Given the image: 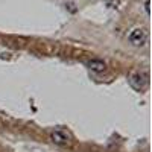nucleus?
Here are the masks:
<instances>
[{
	"mask_svg": "<svg viewBox=\"0 0 152 152\" xmlns=\"http://www.w3.org/2000/svg\"><path fill=\"white\" fill-rule=\"evenodd\" d=\"M128 40H129V43L134 44V46H143V44H146V41H148V34H146V31L142 29V28H135V29H132V31L129 32Z\"/></svg>",
	"mask_w": 152,
	"mask_h": 152,
	"instance_id": "f03ea898",
	"label": "nucleus"
},
{
	"mask_svg": "<svg viewBox=\"0 0 152 152\" xmlns=\"http://www.w3.org/2000/svg\"><path fill=\"white\" fill-rule=\"evenodd\" d=\"M128 81H129V85L134 88V90L145 91L148 88V85H149V75L145 70H137V72H132L128 76Z\"/></svg>",
	"mask_w": 152,
	"mask_h": 152,
	"instance_id": "f257e3e1",
	"label": "nucleus"
},
{
	"mask_svg": "<svg viewBox=\"0 0 152 152\" xmlns=\"http://www.w3.org/2000/svg\"><path fill=\"white\" fill-rule=\"evenodd\" d=\"M50 140H52L55 145H61V146H64L70 142V135L66 134V132H62V131H53L52 134H50Z\"/></svg>",
	"mask_w": 152,
	"mask_h": 152,
	"instance_id": "7ed1b4c3",
	"label": "nucleus"
},
{
	"mask_svg": "<svg viewBox=\"0 0 152 152\" xmlns=\"http://www.w3.org/2000/svg\"><path fill=\"white\" fill-rule=\"evenodd\" d=\"M87 67L91 72H96V73H102V72L107 70V64L100 59H90L87 62Z\"/></svg>",
	"mask_w": 152,
	"mask_h": 152,
	"instance_id": "20e7f679",
	"label": "nucleus"
}]
</instances>
